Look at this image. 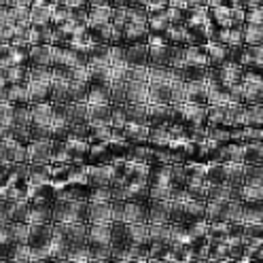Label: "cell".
Returning <instances> with one entry per match:
<instances>
[{"label": "cell", "mask_w": 263, "mask_h": 263, "mask_svg": "<svg viewBox=\"0 0 263 263\" xmlns=\"http://www.w3.org/2000/svg\"><path fill=\"white\" fill-rule=\"evenodd\" d=\"M112 223H100V225H89L87 229V242L89 244H100V246H110L112 238Z\"/></svg>", "instance_id": "2e32d148"}, {"label": "cell", "mask_w": 263, "mask_h": 263, "mask_svg": "<svg viewBox=\"0 0 263 263\" xmlns=\"http://www.w3.org/2000/svg\"><path fill=\"white\" fill-rule=\"evenodd\" d=\"M125 66L127 68H149V43L125 47Z\"/></svg>", "instance_id": "277c9868"}, {"label": "cell", "mask_w": 263, "mask_h": 263, "mask_svg": "<svg viewBox=\"0 0 263 263\" xmlns=\"http://www.w3.org/2000/svg\"><path fill=\"white\" fill-rule=\"evenodd\" d=\"M89 263H110V261H89Z\"/></svg>", "instance_id": "7bdbcfd3"}, {"label": "cell", "mask_w": 263, "mask_h": 263, "mask_svg": "<svg viewBox=\"0 0 263 263\" xmlns=\"http://www.w3.org/2000/svg\"><path fill=\"white\" fill-rule=\"evenodd\" d=\"M170 7H180V9H189L187 0H170Z\"/></svg>", "instance_id": "60d3db41"}, {"label": "cell", "mask_w": 263, "mask_h": 263, "mask_svg": "<svg viewBox=\"0 0 263 263\" xmlns=\"http://www.w3.org/2000/svg\"><path fill=\"white\" fill-rule=\"evenodd\" d=\"M146 217H149V204H142V202H125L123 204L121 223H125V225L146 223Z\"/></svg>", "instance_id": "5b68a950"}, {"label": "cell", "mask_w": 263, "mask_h": 263, "mask_svg": "<svg viewBox=\"0 0 263 263\" xmlns=\"http://www.w3.org/2000/svg\"><path fill=\"white\" fill-rule=\"evenodd\" d=\"M183 64H187V66H200V68H208L206 47H195V45L183 47Z\"/></svg>", "instance_id": "e0dca14e"}, {"label": "cell", "mask_w": 263, "mask_h": 263, "mask_svg": "<svg viewBox=\"0 0 263 263\" xmlns=\"http://www.w3.org/2000/svg\"><path fill=\"white\" fill-rule=\"evenodd\" d=\"M110 7H89L87 9V26H104L110 24Z\"/></svg>", "instance_id": "83f0119b"}, {"label": "cell", "mask_w": 263, "mask_h": 263, "mask_svg": "<svg viewBox=\"0 0 263 263\" xmlns=\"http://www.w3.org/2000/svg\"><path fill=\"white\" fill-rule=\"evenodd\" d=\"M227 206L225 202H206V221L208 223H227Z\"/></svg>", "instance_id": "d4e9b609"}, {"label": "cell", "mask_w": 263, "mask_h": 263, "mask_svg": "<svg viewBox=\"0 0 263 263\" xmlns=\"http://www.w3.org/2000/svg\"><path fill=\"white\" fill-rule=\"evenodd\" d=\"M168 28L170 24L166 20V11H149V15H146V32H149V36H163Z\"/></svg>", "instance_id": "5bb4252c"}, {"label": "cell", "mask_w": 263, "mask_h": 263, "mask_svg": "<svg viewBox=\"0 0 263 263\" xmlns=\"http://www.w3.org/2000/svg\"><path fill=\"white\" fill-rule=\"evenodd\" d=\"M244 127L263 129V104H249L246 106V121Z\"/></svg>", "instance_id": "f1b7e54d"}, {"label": "cell", "mask_w": 263, "mask_h": 263, "mask_svg": "<svg viewBox=\"0 0 263 263\" xmlns=\"http://www.w3.org/2000/svg\"><path fill=\"white\" fill-rule=\"evenodd\" d=\"M28 91H30V104H49L53 98V83H36V81H30Z\"/></svg>", "instance_id": "4fadbf2b"}, {"label": "cell", "mask_w": 263, "mask_h": 263, "mask_svg": "<svg viewBox=\"0 0 263 263\" xmlns=\"http://www.w3.org/2000/svg\"><path fill=\"white\" fill-rule=\"evenodd\" d=\"M227 106H208L206 108V127H225Z\"/></svg>", "instance_id": "d6a6232c"}, {"label": "cell", "mask_w": 263, "mask_h": 263, "mask_svg": "<svg viewBox=\"0 0 263 263\" xmlns=\"http://www.w3.org/2000/svg\"><path fill=\"white\" fill-rule=\"evenodd\" d=\"M208 22L210 26L219 30V28H232L234 26V9L232 7H208Z\"/></svg>", "instance_id": "30bf717a"}, {"label": "cell", "mask_w": 263, "mask_h": 263, "mask_svg": "<svg viewBox=\"0 0 263 263\" xmlns=\"http://www.w3.org/2000/svg\"><path fill=\"white\" fill-rule=\"evenodd\" d=\"M9 102L13 106H26V104H30L28 85H9Z\"/></svg>", "instance_id": "1f68e13d"}, {"label": "cell", "mask_w": 263, "mask_h": 263, "mask_svg": "<svg viewBox=\"0 0 263 263\" xmlns=\"http://www.w3.org/2000/svg\"><path fill=\"white\" fill-rule=\"evenodd\" d=\"M89 7H110V0H89Z\"/></svg>", "instance_id": "ab89813d"}, {"label": "cell", "mask_w": 263, "mask_h": 263, "mask_svg": "<svg viewBox=\"0 0 263 263\" xmlns=\"http://www.w3.org/2000/svg\"><path fill=\"white\" fill-rule=\"evenodd\" d=\"M0 127H7V129L13 127V104L11 102L0 104Z\"/></svg>", "instance_id": "d590c367"}, {"label": "cell", "mask_w": 263, "mask_h": 263, "mask_svg": "<svg viewBox=\"0 0 263 263\" xmlns=\"http://www.w3.org/2000/svg\"><path fill=\"white\" fill-rule=\"evenodd\" d=\"M189 9H208V0H187Z\"/></svg>", "instance_id": "74e56055"}, {"label": "cell", "mask_w": 263, "mask_h": 263, "mask_svg": "<svg viewBox=\"0 0 263 263\" xmlns=\"http://www.w3.org/2000/svg\"><path fill=\"white\" fill-rule=\"evenodd\" d=\"M180 49L172 45H149V68H176Z\"/></svg>", "instance_id": "6da1fadb"}, {"label": "cell", "mask_w": 263, "mask_h": 263, "mask_svg": "<svg viewBox=\"0 0 263 263\" xmlns=\"http://www.w3.org/2000/svg\"><path fill=\"white\" fill-rule=\"evenodd\" d=\"M244 26H257V28H263V7L244 9Z\"/></svg>", "instance_id": "e575fe53"}, {"label": "cell", "mask_w": 263, "mask_h": 263, "mask_svg": "<svg viewBox=\"0 0 263 263\" xmlns=\"http://www.w3.org/2000/svg\"><path fill=\"white\" fill-rule=\"evenodd\" d=\"M30 68H51L53 66V47L51 45H39L30 49L28 58Z\"/></svg>", "instance_id": "52a82bcc"}, {"label": "cell", "mask_w": 263, "mask_h": 263, "mask_svg": "<svg viewBox=\"0 0 263 263\" xmlns=\"http://www.w3.org/2000/svg\"><path fill=\"white\" fill-rule=\"evenodd\" d=\"M0 263H11V261L9 259H0Z\"/></svg>", "instance_id": "ee69618b"}, {"label": "cell", "mask_w": 263, "mask_h": 263, "mask_svg": "<svg viewBox=\"0 0 263 263\" xmlns=\"http://www.w3.org/2000/svg\"><path fill=\"white\" fill-rule=\"evenodd\" d=\"M187 11L189 9H180V7H168L166 9V20L170 26H185L187 22Z\"/></svg>", "instance_id": "836d02e7"}, {"label": "cell", "mask_w": 263, "mask_h": 263, "mask_svg": "<svg viewBox=\"0 0 263 263\" xmlns=\"http://www.w3.org/2000/svg\"><path fill=\"white\" fill-rule=\"evenodd\" d=\"M227 5V0H208V7H223Z\"/></svg>", "instance_id": "b9f144b4"}, {"label": "cell", "mask_w": 263, "mask_h": 263, "mask_svg": "<svg viewBox=\"0 0 263 263\" xmlns=\"http://www.w3.org/2000/svg\"><path fill=\"white\" fill-rule=\"evenodd\" d=\"M112 223V204H89V225Z\"/></svg>", "instance_id": "d6986e66"}, {"label": "cell", "mask_w": 263, "mask_h": 263, "mask_svg": "<svg viewBox=\"0 0 263 263\" xmlns=\"http://www.w3.org/2000/svg\"><path fill=\"white\" fill-rule=\"evenodd\" d=\"M87 106H108L112 104L110 100V89L108 87H102V85H89V91H87Z\"/></svg>", "instance_id": "603a6c76"}, {"label": "cell", "mask_w": 263, "mask_h": 263, "mask_svg": "<svg viewBox=\"0 0 263 263\" xmlns=\"http://www.w3.org/2000/svg\"><path fill=\"white\" fill-rule=\"evenodd\" d=\"M242 41L246 47H263V28L242 26Z\"/></svg>", "instance_id": "4dcf8cb0"}, {"label": "cell", "mask_w": 263, "mask_h": 263, "mask_svg": "<svg viewBox=\"0 0 263 263\" xmlns=\"http://www.w3.org/2000/svg\"><path fill=\"white\" fill-rule=\"evenodd\" d=\"M212 41L227 47V49H234L244 45L242 41V26H232V28H219L212 32Z\"/></svg>", "instance_id": "8992f818"}, {"label": "cell", "mask_w": 263, "mask_h": 263, "mask_svg": "<svg viewBox=\"0 0 263 263\" xmlns=\"http://www.w3.org/2000/svg\"><path fill=\"white\" fill-rule=\"evenodd\" d=\"M255 7H263V0H244V9H255Z\"/></svg>", "instance_id": "f35d334b"}, {"label": "cell", "mask_w": 263, "mask_h": 263, "mask_svg": "<svg viewBox=\"0 0 263 263\" xmlns=\"http://www.w3.org/2000/svg\"><path fill=\"white\" fill-rule=\"evenodd\" d=\"M121 134L129 146H138V144H149V125H140V123H127Z\"/></svg>", "instance_id": "7c38bea8"}, {"label": "cell", "mask_w": 263, "mask_h": 263, "mask_svg": "<svg viewBox=\"0 0 263 263\" xmlns=\"http://www.w3.org/2000/svg\"><path fill=\"white\" fill-rule=\"evenodd\" d=\"M85 178H87V185L91 189L110 187L112 185L110 163H104V166H85Z\"/></svg>", "instance_id": "3957f363"}, {"label": "cell", "mask_w": 263, "mask_h": 263, "mask_svg": "<svg viewBox=\"0 0 263 263\" xmlns=\"http://www.w3.org/2000/svg\"><path fill=\"white\" fill-rule=\"evenodd\" d=\"M123 108L127 115V123L149 125V121H146V104H123Z\"/></svg>", "instance_id": "f546056e"}, {"label": "cell", "mask_w": 263, "mask_h": 263, "mask_svg": "<svg viewBox=\"0 0 263 263\" xmlns=\"http://www.w3.org/2000/svg\"><path fill=\"white\" fill-rule=\"evenodd\" d=\"M9 208L11 202H0V225H9Z\"/></svg>", "instance_id": "8d00e7d4"}, {"label": "cell", "mask_w": 263, "mask_h": 263, "mask_svg": "<svg viewBox=\"0 0 263 263\" xmlns=\"http://www.w3.org/2000/svg\"><path fill=\"white\" fill-rule=\"evenodd\" d=\"M174 134L170 125H149V146L157 151H166L168 146L172 144Z\"/></svg>", "instance_id": "ba28073f"}, {"label": "cell", "mask_w": 263, "mask_h": 263, "mask_svg": "<svg viewBox=\"0 0 263 263\" xmlns=\"http://www.w3.org/2000/svg\"><path fill=\"white\" fill-rule=\"evenodd\" d=\"M9 85H28L30 83V66H11L5 70Z\"/></svg>", "instance_id": "4316f807"}, {"label": "cell", "mask_w": 263, "mask_h": 263, "mask_svg": "<svg viewBox=\"0 0 263 263\" xmlns=\"http://www.w3.org/2000/svg\"><path fill=\"white\" fill-rule=\"evenodd\" d=\"M206 183L210 187L227 185V166L225 163H206Z\"/></svg>", "instance_id": "7402d4cb"}, {"label": "cell", "mask_w": 263, "mask_h": 263, "mask_svg": "<svg viewBox=\"0 0 263 263\" xmlns=\"http://www.w3.org/2000/svg\"><path fill=\"white\" fill-rule=\"evenodd\" d=\"M144 43H149V32H146V26H136V24H125L123 26V47L144 45Z\"/></svg>", "instance_id": "9a60e30c"}, {"label": "cell", "mask_w": 263, "mask_h": 263, "mask_svg": "<svg viewBox=\"0 0 263 263\" xmlns=\"http://www.w3.org/2000/svg\"><path fill=\"white\" fill-rule=\"evenodd\" d=\"M110 115H112V104L108 106H89V123L96 127L110 125Z\"/></svg>", "instance_id": "cb8c5ba5"}, {"label": "cell", "mask_w": 263, "mask_h": 263, "mask_svg": "<svg viewBox=\"0 0 263 263\" xmlns=\"http://www.w3.org/2000/svg\"><path fill=\"white\" fill-rule=\"evenodd\" d=\"M28 185H30V189H39V187H45V185H51V163H49V166L30 163L28 166Z\"/></svg>", "instance_id": "8fae6325"}, {"label": "cell", "mask_w": 263, "mask_h": 263, "mask_svg": "<svg viewBox=\"0 0 263 263\" xmlns=\"http://www.w3.org/2000/svg\"><path fill=\"white\" fill-rule=\"evenodd\" d=\"M51 13H53V7H49V5H36V7H32L30 9V22L34 24V26H51Z\"/></svg>", "instance_id": "484cf974"}, {"label": "cell", "mask_w": 263, "mask_h": 263, "mask_svg": "<svg viewBox=\"0 0 263 263\" xmlns=\"http://www.w3.org/2000/svg\"><path fill=\"white\" fill-rule=\"evenodd\" d=\"M244 166H263V142H244Z\"/></svg>", "instance_id": "ffe728a7"}, {"label": "cell", "mask_w": 263, "mask_h": 263, "mask_svg": "<svg viewBox=\"0 0 263 263\" xmlns=\"http://www.w3.org/2000/svg\"><path fill=\"white\" fill-rule=\"evenodd\" d=\"M206 53H208V68H219L225 62H229V49L215 41L206 45Z\"/></svg>", "instance_id": "ac0fdd59"}, {"label": "cell", "mask_w": 263, "mask_h": 263, "mask_svg": "<svg viewBox=\"0 0 263 263\" xmlns=\"http://www.w3.org/2000/svg\"><path fill=\"white\" fill-rule=\"evenodd\" d=\"M28 163H39V166H49L53 153V142L51 140H30L28 146Z\"/></svg>", "instance_id": "7a4b0ae2"}, {"label": "cell", "mask_w": 263, "mask_h": 263, "mask_svg": "<svg viewBox=\"0 0 263 263\" xmlns=\"http://www.w3.org/2000/svg\"><path fill=\"white\" fill-rule=\"evenodd\" d=\"M185 102L208 106V85L206 83H191L185 89Z\"/></svg>", "instance_id": "44dd1931"}, {"label": "cell", "mask_w": 263, "mask_h": 263, "mask_svg": "<svg viewBox=\"0 0 263 263\" xmlns=\"http://www.w3.org/2000/svg\"><path fill=\"white\" fill-rule=\"evenodd\" d=\"M125 104H149V83L125 81Z\"/></svg>", "instance_id": "9c48e42d"}]
</instances>
